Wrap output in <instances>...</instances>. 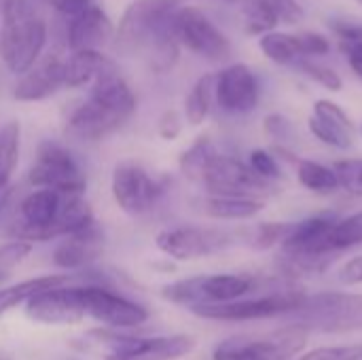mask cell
Segmentation results:
<instances>
[{
  "label": "cell",
  "instance_id": "obj_1",
  "mask_svg": "<svg viewBox=\"0 0 362 360\" xmlns=\"http://www.w3.org/2000/svg\"><path fill=\"white\" fill-rule=\"evenodd\" d=\"M178 0H136L117 28V47L121 53L140 55L157 70H170L178 59L180 38L176 30Z\"/></svg>",
  "mask_w": 362,
  "mask_h": 360
},
{
  "label": "cell",
  "instance_id": "obj_2",
  "mask_svg": "<svg viewBox=\"0 0 362 360\" xmlns=\"http://www.w3.org/2000/svg\"><path fill=\"white\" fill-rule=\"evenodd\" d=\"M180 170L189 180L199 182L208 195L259 199V195L267 191V180L255 174L250 166L216 153L206 138H199L182 153Z\"/></svg>",
  "mask_w": 362,
  "mask_h": 360
},
{
  "label": "cell",
  "instance_id": "obj_3",
  "mask_svg": "<svg viewBox=\"0 0 362 360\" xmlns=\"http://www.w3.org/2000/svg\"><path fill=\"white\" fill-rule=\"evenodd\" d=\"M45 42L47 23L42 8L15 0L0 28V59L4 66L13 74H25L40 59Z\"/></svg>",
  "mask_w": 362,
  "mask_h": 360
},
{
  "label": "cell",
  "instance_id": "obj_4",
  "mask_svg": "<svg viewBox=\"0 0 362 360\" xmlns=\"http://www.w3.org/2000/svg\"><path fill=\"white\" fill-rule=\"evenodd\" d=\"M259 286L257 278L248 274H216V276H193L187 280H178L165 284L161 289V297L185 306V308H199V306H221L238 301Z\"/></svg>",
  "mask_w": 362,
  "mask_h": 360
},
{
  "label": "cell",
  "instance_id": "obj_5",
  "mask_svg": "<svg viewBox=\"0 0 362 360\" xmlns=\"http://www.w3.org/2000/svg\"><path fill=\"white\" fill-rule=\"evenodd\" d=\"M28 182L34 189H51L66 197L83 195L87 189V178L78 159L70 149L55 140H42L36 146V157L28 172Z\"/></svg>",
  "mask_w": 362,
  "mask_h": 360
},
{
  "label": "cell",
  "instance_id": "obj_6",
  "mask_svg": "<svg viewBox=\"0 0 362 360\" xmlns=\"http://www.w3.org/2000/svg\"><path fill=\"white\" fill-rule=\"evenodd\" d=\"M89 337L106 348L104 360H174L189 354L195 339L189 335H127L119 331H89Z\"/></svg>",
  "mask_w": 362,
  "mask_h": 360
},
{
  "label": "cell",
  "instance_id": "obj_7",
  "mask_svg": "<svg viewBox=\"0 0 362 360\" xmlns=\"http://www.w3.org/2000/svg\"><path fill=\"white\" fill-rule=\"evenodd\" d=\"M76 293L85 310V316L93 318L95 323H100L102 327L110 331L138 329L151 318V312L142 303L132 301L125 295L115 293L108 286L83 284V286H76Z\"/></svg>",
  "mask_w": 362,
  "mask_h": 360
},
{
  "label": "cell",
  "instance_id": "obj_8",
  "mask_svg": "<svg viewBox=\"0 0 362 360\" xmlns=\"http://www.w3.org/2000/svg\"><path fill=\"white\" fill-rule=\"evenodd\" d=\"M110 191L115 204L129 216L148 214L163 195V185L138 161H121L112 170Z\"/></svg>",
  "mask_w": 362,
  "mask_h": 360
},
{
  "label": "cell",
  "instance_id": "obj_9",
  "mask_svg": "<svg viewBox=\"0 0 362 360\" xmlns=\"http://www.w3.org/2000/svg\"><path fill=\"white\" fill-rule=\"evenodd\" d=\"M305 346L301 329H284L265 337H233L216 346L214 360H288Z\"/></svg>",
  "mask_w": 362,
  "mask_h": 360
},
{
  "label": "cell",
  "instance_id": "obj_10",
  "mask_svg": "<svg viewBox=\"0 0 362 360\" xmlns=\"http://www.w3.org/2000/svg\"><path fill=\"white\" fill-rule=\"evenodd\" d=\"M155 244L170 259L193 261V259H204L223 252L225 248L231 246V236L227 231L212 229V227L180 225L159 231Z\"/></svg>",
  "mask_w": 362,
  "mask_h": 360
},
{
  "label": "cell",
  "instance_id": "obj_11",
  "mask_svg": "<svg viewBox=\"0 0 362 360\" xmlns=\"http://www.w3.org/2000/svg\"><path fill=\"white\" fill-rule=\"evenodd\" d=\"M333 216H312L301 221L295 227H288L284 236V252L291 261L301 267H318V263L327 261L333 250L331 236L335 229Z\"/></svg>",
  "mask_w": 362,
  "mask_h": 360
},
{
  "label": "cell",
  "instance_id": "obj_12",
  "mask_svg": "<svg viewBox=\"0 0 362 360\" xmlns=\"http://www.w3.org/2000/svg\"><path fill=\"white\" fill-rule=\"evenodd\" d=\"M303 301L305 299L297 293H280V295H265L257 299H238L221 306H199V308H191V312L208 320H231V323L261 320V318H274L295 312L303 306Z\"/></svg>",
  "mask_w": 362,
  "mask_h": 360
},
{
  "label": "cell",
  "instance_id": "obj_13",
  "mask_svg": "<svg viewBox=\"0 0 362 360\" xmlns=\"http://www.w3.org/2000/svg\"><path fill=\"white\" fill-rule=\"evenodd\" d=\"M176 30L180 45L210 62H225L231 55L227 36L195 6H180L176 15Z\"/></svg>",
  "mask_w": 362,
  "mask_h": 360
},
{
  "label": "cell",
  "instance_id": "obj_14",
  "mask_svg": "<svg viewBox=\"0 0 362 360\" xmlns=\"http://www.w3.org/2000/svg\"><path fill=\"white\" fill-rule=\"evenodd\" d=\"M127 121L95 102L93 98H85L68 108L64 117V129L72 138L85 140V142H100L115 132H119Z\"/></svg>",
  "mask_w": 362,
  "mask_h": 360
},
{
  "label": "cell",
  "instance_id": "obj_15",
  "mask_svg": "<svg viewBox=\"0 0 362 360\" xmlns=\"http://www.w3.org/2000/svg\"><path fill=\"white\" fill-rule=\"evenodd\" d=\"M25 316L38 325H76L85 318L76 286H57L28 299Z\"/></svg>",
  "mask_w": 362,
  "mask_h": 360
},
{
  "label": "cell",
  "instance_id": "obj_16",
  "mask_svg": "<svg viewBox=\"0 0 362 360\" xmlns=\"http://www.w3.org/2000/svg\"><path fill=\"white\" fill-rule=\"evenodd\" d=\"M214 95L223 110L246 115L259 104V81L244 64H231L214 79Z\"/></svg>",
  "mask_w": 362,
  "mask_h": 360
},
{
  "label": "cell",
  "instance_id": "obj_17",
  "mask_svg": "<svg viewBox=\"0 0 362 360\" xmlns=\"http://www.w3.org/2000/svg\"><path fill=\"white\" fill-rule=\"evenodd\" d=\"M64 87V59L55 53L38 59L13 89V98L19 102H42Z\"/></svg>",
  "mask_w": 362,
  "mask_h": 360
},
{
  "label": "cell",
  "instance_id": "obj_18",
  "mask_svg": "<svg viewBox=\"0 0 362 360\" xmlns=\"http://www.w3.org/2000/svg\"><path fill=\"white\" fill-rule=\"evenodd\" d=\"M104 252V236L95 225L83 233L66 236L53 248V263L64 272H83Z\"/></svg>",
  "mask_w": 362,
  "mask_h": 360
},
{
  "label": "cell",
  "instance_id": "obj_19",
  "mask_svg": "<svg viewBox=\"0 0 362 360\" xmlns=\"http://www.w3.org/2000/svg\"><path fill=\"white\" fill-rule=\"evenodd\" d=\"M310 129L318 140H322L329 146L348 149L354 144V134H356L354 123L344 112V108L331 100H318L314 104V112L310 117Z\"/></svg>",
  "mask_w": 362,
  "mask_h": 360
},
{
  "label": "cell",
  "instance_id": "obj_20",
  "mask_svg": "<svg viewBox=\"0 0 362 360\" xmlns=\"http://www.w3.org/2000/svg\"><path fill=\"white\" fill-rule=\"evenodd\" d=\"M66 32H68V47L74 51H100L102 45H106L112 34V21L108 19V15L104 13V8H100L98 4H91L83 15H78L76 19L66 23Z\"/></svg>",
  "mask_w": 362,
  "mask_h": 360
},
{
  "label": "cell",
  "instance_id": "obj_21",
  "mask_svg": "<svg viewBox=\"0 0 362 360\" xmlns=\"http://www.w3.org/2000/svg\"><path fill=\"white\" fill-rule=\"evenodd\" d=\"M112 66L115 64L100 51H74L68 59H64V87L78 89L91 85Z\"/></svg>",
  "mask_w": 362,
  "mask_h": 360
},
{
  "label": "cell",
  "instance_id": "obj_22",
  "mask_svg": "<svg viewBox=\"0 0 362 360\" xmlns=\"http://www.w3.org/2000/svg\"><path fill=\"white\" fill-rule=\"evenodd\" d=\"M74 278H76L74 274H47V276L21 280L17 284H11V286L0 289V316H4L6 312H11L19 303H28V299H32L34 295H38L42 291L70 284Z\"/></svg>",
  "mask_w": 362,
  "mask_h": 360
},
{
  "label": "cell",
  "instance_id": "obj_23",
  "mask_svg": "<svg viewBox=\"0 0 362 360\" xmlns=\"http://www.w3.org/2000/svg\"><path fill=\"white\" fill-rule=\"evenodd\" d=\"M195 208L210 219L238 221V219H252L265 208V204L261 199H248V197L204 195L195 199Z\"/></svg>",
  "mask_w": 362,
  "mask_h": 360
},
{
  "label": "cell",
  "instance_id": "obj_24",
  "mask_svg": "<svg viewBox=\"0 0 362 360\" xmlns=\"http://www.w3.org/2000/svg\"><path fill=\"white\" fill-rule=\"evenodd\" d=\"M21 125L19 121H6L0 127V191L11 187L13 172L19 163Z\"/></svg>",
  "mask_w": 362,
  "mask_h": 360
},
{
  "label": "cell",
  "instance_id": "obj_25",
  "mask_svg": "<svg viewBox=\"0 0 362 360\" xmlns=\"http://www.w3.org/2000/svg\"><path fill=\"white\" fill-rule=\"evenodd\" d=\"M259 47L263 51L265 57H269L276 64H293L303 59L301 49H299V38L297 34H288V32H267L261 36Z\"/></svg>",
  "mask_w": 362,
  "mask_h": 360
},
{
  "label": "cell",
  "instance_id": "obj_26",
  "mask_svg": "<svg viewBox=\"0 0 362 360\" xmlns=\"http://www.w3.org/2000/svg\"><path fill=\"white\" fill-rule=\"evenodd\" d=\"M214 79L212 74H204L197 79V83L191 87V91L185 98V117L191 125H202L210 112L212 104V91H214Z\"/></svg>",
  "mask_w": 362,
  "mask_h": 360
},
{
  "label": "cell",
  "instance_id": "obj_27",
  "mask_svg": "<svg viewBox=\"0 0 362 360\" xmlns=\"http://www.w3.org/2000/svg\"><path fill=\"white\" fill-rule=\"evenodd\" d=\"M299 182L316 193H333L339 189V178L333 168L316 163V161H301L297 168Z\"/></svg>",
  "mask_w": 362,
  "mask_h": 360
},
{
  "label": "cell",
  "instance_id": "obj_28",
  "mask_svg": "<svg viewBox=\"0 0 362 360\" xmlns=\"http://www.w3.org/2000/svg\"><path fill=\"white\" fill-rule=\"evenodd\" d=\"M331 244H333V250H341V248L362 244V212L335 223Z\"/></svg>",
  "mask_w": 362,
  "mask_h": 360
},
{
  "label": "cell",
  "instance_id": "obj_29",
  "mask_svg": "<svg viewBox=\"0 0 362 360\" xmlns=\"http://www.w3.org/2000/svg\"><path fill=\"white\" fill-rule=\"evenodd\" d=\"M299 68H301V72H305L312 81H316L325 89L339 91L341 85H344L341 76L333 68H329L325 64H318V62H312V59H299Z\"/></svg>",
  "mask_w": 362,
  "mask_h": 360
},
{
  "label": "cell",
  "instance_id": "obj_30",
  "mask_svg": "<svg viewBox=\"0 0 362 360\" xmlns=\"http://www.w3.org/2000/svg\"><path fill=\"white\" fill-rule=\"evenodd\" d=\"M333 170L339 178V187L354 195H362V159L337 161Z\"/></svg>",
  "mask_w": 362,
  "mask_h": 360
},
{
  "label": "cell",
  "instance_id": "obj_31",
  "mask_svg": "<svg viewBox=\"0 0 362 360\" xmlns=\"http://www.w3.org/2000/svg\"><path fill=\"white\" fill-rule=\"evenodd\" d=\"M30 252H32V244L21 242V240H13V242L2 244L0 246V274H6L8 269L19 265Z\"/></svg>",
  "mask_w": 362,
  "mask_h": 360
},
{
  "label": "cell",
  "instance_id": "obj_32",
  "mask_svg": "<svg viewBox=\"0 0 362 360\" xmlns=\"http://www.w3.org/2000/svg\"><path fill=\"white\" fill-rule=\"evenodd\" d=\"M297 360H362V346H333L318 348Z\"/></svg>",
  "mask_w": 362,
  "mask_h": 360
},
{
  "label": "cell",
  "instance_id": "obj_33",
  "mask_svg": "<svg viewBox=\"0 0 362 360\" xmlns=\"http://www.w3.org/2000/svg\"><path fill=\"white\" fill-rule=\"evenodd\" d=\"M333 30L341 38V47H350V49L362 51V23L337 19V21H333Z\"/></svg>",
  "mask_w": 362,
  "mask_h": 360
},
{
  "label": "cell",
  "instance_id": "obj_34",
  "mask_svg": "<svg viewBox=\"0 0 362 360\" xmlns=\"http://www.w3.org/2000/svg\"><path fill=\"white\" fill-rule=\"evenodd\" d=\"M297 38H299V49H301L303 59L308 55H314V57L316 55H327L329 49H331V42L318 32H303V34H297Z\"/></svg>",
  "mask_w": 362,
  "mask_h": 360
},
{
  "label": "cell",
  "instance_id": "obj_35",
  "mask_svg": "<svg viewBox=\"0 0 362 360\" xmlns=\"http://www.w3.org/2000/svg\"><path fill=\"white\" fill-rule=\"evenodd\" d=\"M250 170L255 174H259L263 180L278 176V163L267 151H252L250 153Z\"/></svg>",
  "mask_w": 362,
  "mask_h": 360
},
{
  "label": "cell",
  "instance_id": "obj_36",
  "mask_svg": "<svg viewBox=\"0 0 362 360\" xmlns=\"http://www.w3.org/2000/svg\"><path fill=\"white\" fill-rule=\"evenodd\" d=\"M278 15L280 23H299L303 19V11L297 0H265Z\"/></svg>",
  "mask_w": 362,
  "mask_h": 360
},
{
  "label": "cell",
  "instance_id": "obj_37",
  "mask_svg": "<svg viewBox=\"0 0 362 360\" xmlns=\"http://www.w3.org/2000/svg\"><path fill=\"white\" fill-rule=\"evenodd\" d=\"M91 4H93L91 0H51V6L55 8L59 17L66 19V23L83 15Z\"/></svg>",
  "mask_w": 362,
  "mask_h": 360
},
{
  "label": "cell",
  "instance_id": "obj_38",
  "mask_svg": "<svg viewBox=\"0 0 362 360\" xmlns=\"http://www.w3.org/2000/svg\"><path fill=\"white\" fill-rule=\"evenodd\" d=\"M182 129V123H180V117L176 110H165L161 117H159V123H157V132L163 140H176L178 134Z\"/></svg>",
  "mask_w": 362,
  "mask_h": 360
},
{
  "label": "cell",
  "instance_id": "obj_39",
  "mask_svg": "<svg viewBox=\"0 0 362 360\" xmlns=\"http://www.w3.org/2000/svg\"><path fill=\"white\" fill-rule=\"evenodd\" d=\"M339 282L354 286V284H362V257H354L350 259L341 269H339Z\"/></svg>",
  "mask_w": 362,
  "mask_h": 360
},
{
  "label": "cell",
  "instance_id": "obj_40",
  "mask_svg": "<svg viewBox=\"0 0 362 360\" xmlns=\"http://www.w3.org/2000/svg\"><path fill=\"white\" fill-rule=\"evenodd\" d=\"M344 51H346V55H348V59H350L352 70L362 79V51H358V49H350V47H344Z\"/></svg>",
  "mask_w": 362,
  "mask_h": 360
},
{
  "label": "cell",
  "instance_id": "obj_41",
  "mask_svg": "<svg viewBox=\"0 0 362 360\" xmlns=\"http://www.w3.org/2000/svg\"><path fill=\"white\" fill-rule=\"evenodd\" d=\"M11 193H13V189H11V187H8V189H4V191H0V212H2V210H4V206L8 204Z\"/></svg>",
  "mask_w": 362,
  "mask_h": 360
},
{
  "label": "cell",
  "instance_id": "obj_42",
  "mask_svg": "<svg viewBox=\"0 0 362 360\" xmlns=\"http://www.w3.org/2000/svg\"><path fill=\"white\" fill-rule=\"evenodd\" d=\"M15 4V0H0V15L4 17L8 11H11V6Z\"/></svg>",
  "mask_w": 362,
  "mask_h": 360
},
{
  "label": "cell",
  "instance_id": "obj_43",
  "mask_svg": "<svg viewBox=\"0 0 362 360\" xmlns=\"http://www.w3.org/2000/svg\"><path fill=\"white\" fill-rule=\"evenodd\" d=\"M6 276H8V274H0V282H2V280H4Z\"/></svg>",
  "mask_w": 362,
  "mask_h": 360
},
{
  "label": "cell",
  "instance_id": "obj_44",
  "mask_svg": "<svg viewBox=\"0 0 362 360\" xmlns=\"http://www.w3.org/2000/svg\"><path fill=\"white\" fill-rule=\"evenodd\" d=\"M62 360H78V359H62Z\"/></svg>",
  "mask_w": 362,
  "mask_h": 360
},
{
  "label": "cell",
  "instance_id": "obj_45",
  "mask_svg": "<svg viewBox=\"0 0 362 360\" xmlns=\"http://www.w3.org/2000/svg\"><path fill=\"white\" fill-rule=\"evenodd\" d=\"M358 2H361V4H362V0H358Z\"/></svg>",
  "mask_w": 362,
  "mask_h": 360
},
{
  "label": "cell",
  "instance_id": "obj_46",
  "mask_svg": "<svg viewBox=\"0 0 362 360\" xmlns=\"http://www.w3.org/2000/svg\"><path fill=\"white\" fill-rule=\"evenodd\" d=\"M0 360H4V359H0Z\"/></svg>",
  "mask_w": 362,
  "mask_h": 360
},
{
  "label": "cell",
  "instance_id": "obj_47",
  "mask_svg": "<svg viewBox=\"0 0 362 360\" xmlns=\"http://www.w3.org/2000/svg\"><path fill=\"white\" fill-rule=\"evenodd\" d=\"M0 359H2V356H0Z\"/></svg>",
  "mask_w": 362,
  "mask_h": 360
},
{
  "label": "cell",
  "instance_id": "obj_48",
  "mask_svg": "<svg viewBox=\"0 0 362 360\" xmlns=\"http://www.w3.org/2000/svg\"><path fill=\"white\" fill-rule=\"evenodd\" d=\"M361 129H362V127H361Z\"/></svg>",
  "mask_w": 362,
  "mask_h": 360
}]
</instances>
